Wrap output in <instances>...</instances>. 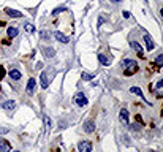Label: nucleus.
<instances>
[{
    "label": "nucleus",
    "instance_id": "obj_8",
    "mask_svg": "<svg viewBox=\"0 0 163 152\" xmlns=\"http://www.w3.org/2000/svg\"><path fill=\"white\" fill-rule=\"evenodd\" d=\"M95 130V122L92 119H87L86 122H84V131H87V133H92V131Z\"/></svg>",
    "mask_w": 163,
    "mask_h": 152
},
{
    "label": "nucleus",
    "instance_id": "obj_26",
    "mask_svg": "<svg viewBox=\"0 0 163 152\" xmlns=\"http://www.w3.org/2000/svg\"><path fill=\"white\" fill-rule=\"evenodd\" d=\"M157 89H163V79H160L157 83Z\"/></svg>",
    "mask_w": 163,
    "mask_h": 152
},
{
    "label": "nucleus",
    "instance_id": "obj_12",
    "mask_svg": "<svg viewBox=\"0 0 163 152\" xmlns=\"http://www.w3.org/2000/svg\"><path fill=\"white\" fill-rule=\"evenodd\" d=\"M119 119H120V122L122 124H128V111L127 110H120V112H119Z\"/></svg>",
    "mask_w": 163,
    "mask_h": 152
},
{
    "label": "nucleus",
    "instance_id": "obj_16",
    "mask_svg": "<svg viewBox=\"0 0 163 152\" xmlns=\"http://www.w3.org/2000/svg\"><path fill=\"white\" fill-rule=\"evenodd\" d=\"M43 54H44V57H49V59H51V57H54V56H56V49L49 46V48H44Z\"/></svg>",
    "mask_w": 163,
    "mask_h": 152
},
{
    "label": "nucleus",
    "instance_id": "obj_29",
    "mask_svg": "<svg viewBox=\"0 0 163 152\" xmlns=\"http://www.w3.org/2000/svg\"><path fill=\"white\" fill-rule=\"evenodd\" d=\"M123 18H127V19L130 18V13H128V11H125V13H123Z\"/></svg>",
    "mask_w": 163,
    "mask_h": 152
},
{
    "label": "nucleus",
    "instance_id": "obj_31",
    "mask_svg": "<svg viewBox=\"0 0 163 152\" xmlns=\"http://www.w3.org/2000/svg\"><path fill=\"white\" fill-rule=\"evenodd\" d=\"M160 14H162V18H163V8L160 10Z\"/></svg>",
    "mask_w": 163,
    "mask_h": 152
},
{
    "label": "nucleus",
    "instance_id": "obj_5",
    "mask_svg": "<svg viewBox=\"0 0 163 152\" xmlns=\"http://www.w3.org/2000/svg\"><path fill=\"white\" fill-rule=\"evenodd\" d=\"M136 71H138L136 62H131L130 65H127V67H125V71H123V75H125V76H131L133 73H136Z\"/></svg>",
    "mask_w": 163,
    "mask_h": 152
},
{
    "label": "nucleus",
    "instance_id": "obj_2",
    "mask_svg": "<svg viewBox=\"0 0 163 152\" xmlns=\"http://www.w3.org/2000/svg\"><path fill=\"white\" fill-rule=\"evenodd\" d=\"M78 151L79 152H92V143L89 141V139L79 141V144H78Z\"/></svg>",
    "mask_w": 163,
    "mask_h": 152
},
{
    "label": "nucleus",
    "instance_id": "obj_7",
    "mask_svg": "<svg viewBox=\"0 0 163 152\" xmlns=\"http://www.w3.org/2000/svg\"><path fill=\"white\" fill-rule=\"evenodd\" d=\"M3 110H6V111H14L16 110V101L14 100H6V101H3Z\"/></svg>",
    "mask_w": 163,
    "mask_h": 152
},
{
    "label": "nucleus",
    "instance_id": "obj_14",
    "mask_svg": "<svg viewBox=\"0 0 163 152\" xmlns=\"http://www.w3.org/2000/svg\"><path fill=\"white\" fill-rule=\"evenodd\" d=\"M144 43H146V48H147V51H152L154 49V41H152V38H150V35H144Z\"/></svg>",
    "mask_w": 163,
    "mask_h": 152
},
{
    "label": "nucleus",
    "instance_id": "obj_18",
    "mask_svg": "<svg viewBox=\"0 0 163 152\" xmlns=\"http://www.w3.org/2000/svg\"><path fill=\"white\" fill-rule=\"evenodd\" d=\"M98 60L102 65H109V60H108L106 56H103V54H98Z\"/></svg>",
    "mask_w": 163,
    "mask_h": 152
},
{
    "label": "nucleus",
    "instance_id": "obj_23",
    "mask_svg": "<svg viewBox=\"0 0 163 152\" xmlns=\"http://www.w3.org/2000/svg\"><path fill=\"white\" fill-rule=\"evenodd\" d=\"M65 10H67V8H65V6H62V8H56V10L52 11V14H54V16H56V14H59L60 11H65Z\"/></svg>",
    "mask_w": 163,
    "mask_h": 152
},
{
    "label": "nucleus",
    "instance_id": "obj_4",
    "mask_svg": "<svg viewBox=\"0 0 163 152\" xmlns=\"http://www.w3.org/2000/svg\"><path fill=\"white\" fill-rule=\"evenodd\" d=\"M35 90H37V81H35V78H30V79L27 81V93L33 95Z\"/></svg>",
    "mask_w": 163,
    "mask_h": 152
},
{
    "label": "nucleus",
    "instance_id": "obj_20",
    "mask_svg": "<svg viewBox=\"0 0 163 152\" xmlns=\"http://www.w3.org/2000/svg\"><path fill=\"white\" fill-rule=\"evenodd\" d=\"M83 79L84 81H92L94 79V75H90V73H83Z\"/></svg>",
    "mask_w": 163,
    "mask_h": 152
},
{
    "label": "nucleus",
    "instance_id": "obj_9",
    "mask_svg": "<svg viewBox=\"0 0 163 152\" xmlns=\"http://www.w3.org/2000/svg\"><path fill=\"white\" fill-rule=\"evenodd\" d=\"M5 13L6 14H8V16L10 18H22V16H24V14H22L21 13V11H18V10H13V8H5Z\"/></svg>",
    "mask_w": 163,
    "mask_h": 152
},
{
    "label": "nucleus",
    "instance_id": "obj_24",
    "mask_svg": "<svg viewBox=\"0 0 163 152\" xmlns=\"http://www.w3.org/2000/svg\"><path fill=\"white\" fill-rule=\"evenodd\" d=\"M5 75H6V73H5V68L0 65V79H3V78H5Z\"/></svg>",
    "mask_w": 163,
    "mask_h": 152
},
{
    "label": "nucleus",
    "instance_id": "obj_3",
    "mask_svg": "<svg viewBox=\"0 0 163 152\" xmlns=\"http://www.w3.org/2000/svg\"><path fill=\"white\" fill-rule=\"evenodd\" d=\"M52 70L49 68V70H44L43 73H41V87L43 89H48V86H49V79H51L52 76H49V73H51Z\"/></svg>",
    "mask_w": 163,
    "mask_h": 152
},
{
    "label": "nucleus",
    "instance_id": "obj_10",
    "mask_svg": "<svg viewBox=\"0 0 163 152\" xmlns=\"http://www.w3.org/2000/svg\"><path fill=\"white\" fill-rule=\"evenodd\" d=\"M11 151V144L6 139L0 138V152H10Z\"/></svg>",
    "mask_w": 163,
    "mask_h": 152
},
{
    "label": "nucleus",
    "instance_id": "obj_21",
    "mask_svg": "<svg viewBox=\"0 0 163 152\" xmlns=\"http://www.w3.org/2000/svg\"><path fill=\"white\" fill-rule=\"evenodd\" d=\"M155 64H157L158 67H163V54H160V56L155 59Z\"/></svg>",
    "mask_w": 163,
    "mask_h": 152
},
{
    "label": "nucleus",
    "instance_id": "obj_6",
    "mask_svg": "<svg viewBox=\"0 0 163 152\" xmlns=\"http://www.w3.org/2000/svg\"><path fill=\"white\" fill-rule=\"evenodd\" d=\"M8 76H10L13 81H21V78H22V73L19 71L18 68H13V70H10V71H8Z\"/></svg>",
    "mask_w": 163,
    "mask_h": 152
},
{
    "label": "nucleus",
    "instance_id": "obj_17",
    "mask_svg": "<svg viewBox=\"0 0 163 152\" xmlns=\"http://www.w3.org/2000/svg\"><path fill=\"white\" fill-rule=\"evenodd\" d=\"M131 48H133L135 51H136V52H138V56H139V57H143V48H141V46H139V45H138V43H136V41H131Z\"/></svg>",
    "mask_w": 163,
    "mask_h": 152
},
{
    "label": "nucleus",
    "instance_id": "obj_1",
    "mask_svg": "<svg viewBox=\"0 0 163 152\" xmlns=\"http://www.w3.org/2000/svg\"><path fill=\"white\" fill-rule=\"evenodd\" d=\"M73 101H75V105L76 106H79V108H84L87 105V97L84 95L83 92H78L75 97H73Z\"/></svg>",
    "mask_w": 163,
    "mask_h": 152
},
{
    "label": "nucleus",
    "instance_id": "obj_22",
    "mask_svg": "<svg viewBox=\"0 0 163 152\" xmlns=\"http://www.w3.org/2000/svg\"><path fill=\"white\" fill-rule=\"evenodd\" d=\"M43 122H44L46 128H49V127H51V119H49V116H44V117H43Z\"/></svg>",
    "mask_w": 163,
    "mask_h": 152
},
{
    "label": "nucleus",
    "instance_id": "obj_25",
    "mask_svg": "<svg viewBox=\"0 0 163 152\" xmlns=\"http://www.w3.org/2000/svg\"><path fill=\"white\" fill-rule=\"evenodd\" d=\"M8 131H10L8 128H3V127L0 128V135H5V133H8Z\"/></svg>",
    "mask_w": 163,
    "mask_h": 152
},
{
    "label": "nucleus",
    "instance_id": "obj_11",
    "mask_svg": "<svg viewBox=\"0 0 163 152\" xmlns=\"http://www.w3.org/2000/svg\"><path fill=\"white\" fill-rule=\"evenodd\" d=\"M54 37H56V40L60 41V43H65V45L70 43V38L67 37V35H64L62 32H54Z\"/></svg>",
    "mask_w": 163,
    "mask_h": 152
},
{
    "label": "nucleus",
    "instance_id": "obj_28",
    "mask_svg": "<svg viewBox=\"0 0 163 152\" xmlns=\"http://www.w3.org/2000/svg\"><path fill=\"white\" fill-rule=\"evenodd\" d=\"M48 37H49L48 32H41V38H46V40H48Z\"/></svg>",
    "mask_w": 163,
    "mask_h": 152
},
{
    "label": "nucleus",
    "instance_id": "obj_32",
    "mask_svg": "<svg viewBox=\"0 0 163 152\" xmlns=\"http://www.w3.org/2000/svg\"><path fill=\"white\" fill-rule=\"evenodd\" d=\"M13 152H21V151H13Z\"/></svg>",
    "mask_w": 163,
    "mask_h": 152
},
{
    "label": "nucleus",
    "instance_id": "obj_30",
    "mask_svg": "<svg viewBox=\"0 0 163 152\" xmlns=\"http://www.w3.org/2000/svg\"><path fill=\"white\" fill-rule=\"evenodd\" d=\"M112 2H114V3H119V2H122V0H112Z\"/></svg>",
    "mask_w": 163,
    "mask_h": 152
},
{
    "label": "nucleus",
    "instance_id": "obj_15",
    "mask_svg": "<svg viewBox=\"0 0 163 152\" xmlns=\"http://www.w3.org/2000/svg\"><path fill=\"white\" fill-rule=\"evenodd\" d=\"M130 92H131V93H135V95H138V97H141V98H143V100H144L146 103H147V100L144 98V93H143V90H141L139 87H136V86H133V87H130Z\"/></svg>",
    "mask_w": 163,
    "mask_h": 152
},
{
    "label": "nucleus",
    "instance_id": "obj_13",
    "mask_svg": "<svg viewBox=\"0 0 163 152\" xmlns=\"http://www.w3.org/2000/svg\"><path fill=\"white\" fill-rule=\"evenodd\" d=\"M6 35H8V38H16L18 35H19V30L16 29V27H8V29H6Z\"/></svg>",
    "mask_w": 163,
    "mask_h": 152
},
{
    "label": "nucleus",
    "instance_id": "obj_19",
    "mask_svg": "<svg viewBox=\"0 0 163 152\" xmlns=\"http://www.w3.org/2000/svg\"><path fill=\"white\" fill-rule=\"evenodd\" d=\"M24 29H25L27 33H33V32H35V25H32L30 22H27V24L24 25Z\"/></svg>",
    "mask_w": 163,
    "mask_h": 152
},
{
    "label": "nucleus",
    "instance_id": "obj_27",
    "mask_svg": "<svg viewBox=\"0 0 163 152\" xmlns=\"http://www.w3.org/2000/svg\"><path fill=\"white\" fill-rule=\"evenodd\" d=\"M133 60H130V59H127V60H123V67H127V65H130Z\"/></svg>",
    "mask_w": 163,
    "mask_h": 152
}]
</instances>
